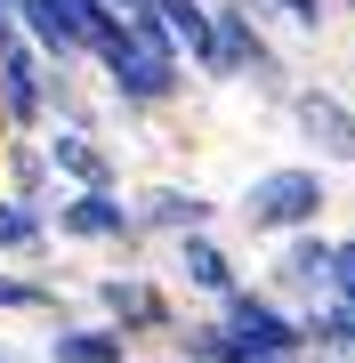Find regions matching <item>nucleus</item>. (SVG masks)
Segmentation results:
<instances>
[{"mask_svg": "<svg viewBox=\"0 0 355 363\" xmlns=\"http://www.w3.org/2000/svg\"><path fill=\"white\" fill-rule=\"evenodd\" d=\"M242 226L250 234H266V242H283V234H299V226H323V210H331V178L315 162H275V169H259V178L242 186Z\"/></svg>", "mask_w": 355, "mask_h": 363, "instance_id": "nucleus-1", "label": "nucleus"}, {"mask_svg": "<svg viewBox=\"0 0 355 363\" xmlns=\"http://www.w3.org/2000/svg\"><path fill=\"white\" fill-rule=\"evenodd\" d=\"M137 347L121 339L113 323H73V315H57V331H49V363H130Z\"/></svg>", "mask_w": 355, "mask_h": 363, "instance_id": "nucleus-15", "label": "nucleus"}, {"mask_svg": "<svg viewBox=\"0 0 355 363\" xmlns=\"http://www.w3.org/2000/svg\"><path fill=\"white\" fill-rule=\"evenodd\" d=\"M130 218H137V242H178V234L218 226V202L194 186H145V194H130Z\"/></svg>", "mask_w": 355, "mask_h": 363, "instance_id": "nucleus-9", "label": "nucleus"}, {"mask_svg": "<svg viewBox=\"0 0 355 363\" xmlns=\"http://www.w3.org/2000/svg\"><path fill=\"white\" fill-rule=\"evenodd\" d=\"M0 9H16V0H0Z\"/></svg>", "mask_w": 355, "mask_h": 363, "instance_id": "nucleus-25", "label": "nucleus"}, {"mask_svg": "<svg viewBox=\"0 0 355 363\" xmlns=\"http://www.w3.org/2000/svg\"><path fill=\"white\" fill-rule=\"evenodd\" d=\"M283 121L299 130V145H307V154H323V162L355 169V105H347V89H323V81H291V89H283Z\"/></svg>", "mask_w": 355, "mask_h": 363, "instance_id": "nucleus-5", "label": "nucleus"}, {"mask_svg": "<svg viewBox=\"0 0 355 363\" xmlns=\"http://www.w3.org/2000/svg\"><path fill=\"white\" fill-rule=\"evenodd\" d=\"M40 162H49V178L65 186H121V162L106 154V138L97 130H40Z\"/></svg>", "mask_w": 355, "mask_h": 363, "instance_id": "nucleus-11", "label": "nucleus"}, {"mask_svg": "<svg viewBox=\"0 0 355 363\" xmlns=\"http://www.w3.org/2000/svg\"><path fill=\"white\" fill-rule=\"evenodd\" d=\"M49 242H81V250H137V218L121 186H73L49 202Z\"/></svg>", "mask_w": 355, "mask_h": 363, "instance_id": "nucleus-4", "label": "nucleus"}, {"mask_svg": "<svg viewBox=\"0 0 355 363\" xmlns=\"http://www.w3.org/2000/svg\"><path fill=\"white\" fill-rule=\"evenodd\" d=\"M259 363H307V355H259Z\"/></svg>", "mask_w": 355, "mask_h": 363, "instance_id": "nucleus-22", "label": "nucleus"}, {"mask_svg": "<svg viewBox=\"0 0 355 363\" xmlns=\"http://www.w3.org/2000/svg\"><path fill=\"white\" fill-rule=\"evenodd\" d=\"M170 267H178V291H194V298H218L242 283V267H235V250L218 242V226H202V234H178L170 242Z\"/></svg>", "mask_w": 355, "mask_h": 363, "instance_id": "nucleus-12", "label": "nucleus"}, {"mask_svg": "<svg viewBox=\"0 0 355 363\" xmlns=\"http://www.w3.org/2000/svg\"><path fill=\"white\" fill-rule=\"evenodd\" d=\"M89 298H97V323H113L121 339H170L178 331V298L154 283V274H97L89 283Z\"/></svg>", "mask_w": 355, "mask_h": 363, "instance_id": "nucleus-6", "label": "nucleus"}, {"mask_svg": "<svg viewBox=\"0 0 355 363\" xmlns=\"http://www.w3.org/2000/svg\"><path fill=\"white\" fill-rule=\"evenodd\" d=\"M210 315L242 339L250 355H307V339H299V307H283V298L259 291V283H235Z\"/></svg>", "mask_w": 355, "mask_h": 363, "instance_id": "nucleus-7", "label": "nucleus"}, {"mask_svg": "<svg viewBox=\"0 0 355 363\" xmlns=\"http://www.w3.org/2000/svg\"><path fill=\"white\" fill-rule=\"evenodd\" d=\"M0 363H16V355H9V347H0Z\"/></svg>", "mask_w": 355, "mask_h": 363, "instance_id": "nucleus-24", "label": "nucleus"}, {"mask_svg": "<svg viewBox=\"0 0 355 363\" xmlns=\"http://www.w3.org/2000/svg\"><path fill=\"white\" fill-rule=\"evenodd\" d=\"M323 267H331V234H323V226H299V234L275 242L266 291H275L283 307H307V298H323Z\"/></svg>", "mask_w": 355, "mask_h": 363, "instance_id": "nucleus-10", "label": "nucleus"}, {"mask_svg": "<svg viewBox=\"0 0 355 363\" xmlns=\"http://www.w3.org/2000/svg\"><path fill=\"white\" fill-rule=\"evenodd\" d=\"M210 25H218V65H226V81H242V89H259V97L283 105V89H291V57L275 49V33H266L259 0H210Z\"/></svg>", "mask_w": 355, "mask_h": 363, "instance_id": "nucleus-2", "label": "nucleus"}, {"mask_svg": "<svg viewBox=\"0 0 355 363\" xmlns=\"http://www.w3.org/2000/svg\"><path fill=\"white\" fill-rule=\"evenodd\" d=\"M323 298H355V234H331V267H323Z\"/></svg>", "mask_w": 355, "mask_h": 363, "instance_id": "nucleus-21", "label": "nucleus"}, {"mask_svg": "<svg viewBox=\"0 0 355 363\" xmlns=\"http://www.w3.org/2000/svg\"><path fill=\"white\" fill-rule=\"evenodd\" d=\"M49 259V210L0 194V267H40Z\"/></svg>", "mask_w": 355, "mask_h": 363, "instance_id": "nucleus-17", "label": "nucleus"}, {"mask_svg": "<svg viewBox=\"0 0 355 363\" xmlns=\"http://www.w3.org/2000/svg\"><path fill=\"white\" fill-rule=\"evenodd\" d=\"M170 347H178V363H259V355H250V347H242L235 331L218 323V315H194V323H186V315H178Z\"/></svg>", "mask_w": 355, "mask_h": 363, "instance_id": "nucleus-18", "label": "nucleus"}, {"mask_svg": "<svg viewBox=\"0 0 355 363\" xmlns=\"http://www.w3.org/2000/svg\"><path fill=\"white\" fill-rule=\"evenodd\" d=\"M89 65L106 73V89H113L121 113H170V105L186 97V65H178V57H145L130 40V25H121L113 40H97Z\"/></svg>", "mask_w": 355, "mask_h": 363, "instance_id": "nucleus-3", "label": "nucleus"}, {"mask_svg": "<svg viewBox=\"0 0 355 363\" xmlns=\"http://www.w3.org/2000/svg\"><path fill=\"white\" fill-rule=\"evenodd\" d=\"M16 33H25V49L40 65H89V40H81L65 0H16Z\"/></svg>", "mask_w": 355, "mask_h": 363, "instance_id": "nucleus-13", "label": "nucleus"}, {"mask_svg": "<svg viewBox=\"0 0 355 363\" xmlns=\"http://www.w3.org/2000/svg\"><path fill=\"white\" fill-rule=\"evenodd\" d=\"M0 315H65L40 267H0Z\"/></svg>", "mask_w": 355, "mask_h": 363, "instance_id": "nucleus-19", "label": "nucleus"}, {"mask_svg": "<svg viewBox=\"0 0 355 363\" xmlns=\"http://www.w3.org/2000/svg\"><path fill=\"white\" fill-rule=\"evenodd\" d=\"M0 194H16L33 210H49L65 194V186L49 178V162H40V138H0Z\"/></svg>", "mask_w": 355, "mask_h": 363, "instance_id": "nucleus-16", "label": "nucleus"}, {"mask_svg": "<svg viewBox=\"0 0 355 363\" xmlns=\"http://www.w3.org/2000/svg\"><path fill=\"white\" fill-rule=\"evenodd\" d=\"M259 16H275V25H291V33H323L331 0H259Z\"/></svg>", "mask_w": 355, "mask_h": 363, "instance_id": "nucleus-20", "label": "nucleus"}, {"mask_svg": "<svg viewBox=\"0 0 355 363\" xmlns=\"http://www.w3.org/2000/svg\"><path fill=\"white\" fill-rule=\"evenodd\" d=\"M154 16L170 25L178 57H186V73L226 81V65H218V25H210V0H154Z\"/></svg>", "mask_w": 355, "mask_h": 363, "instance_id": "nucleus-14", "label": "nucleus"}, {"mask_svg": "<svg viewBox=\"0 0 355 363\" xmlns=\"http://www.w3.org/2000/svg\"><path fill=\"white\" fill-rule=\"evenodd\" d=\"M113 9H137V0H113Z\"/></svg>", "mask_w": 355, "mask_h": 363, "instance_id": "nucleus-23", "label": "nucleus"}, {"mask_svg": "<svg viewBox=\"0 0 355 363\" xmlns=\"http://www.w3.org/2000/svg\"><path fill=\"white\" fill-rule=\"evenodd\" d=\"M40 130H49V65L25 40H9L0 49V138H40Z\"/></svg>", "mask_w": 355, "mask_h": 363, "instance_id": "nucleus-8", "label": "nucleus"}]
</instances>
